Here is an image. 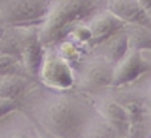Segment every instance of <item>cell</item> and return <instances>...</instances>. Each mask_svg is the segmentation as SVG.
Listing matches in <instances>:
<instances>
[{
    "instance_id": "6da1fadb",
    "label": "cell",
    "mask_w": 151,
    "mask_h": 138,
    "mask_svg": "<svg viewBox=\"0 0 151 138\" xmlns=\"http://www.w3.org/2000/svg\"><path fill=\"white\" fill-rule=\"evenodd\" d=\"M33 114L56 138H82L90 122L85 105L69 97H57L35 106Z\"/></svg>"
},
{
    "instance_id": "7a4b0ae2",
    "label": "cell",
    "mask_w": 151,
    "mask_h": 138,
    "mask_svg": "<svg viewBox=\"0 0 151 138\" xmlns=\"http://www.w3.org/2000/svg\"><path fill=\"white\" fill-rule=\"evenodd\" d=\"M99 0H52L44 20L39 24V39L45 48L58 41L82 20L98 11Z\"/></svg>"
},
{
    "instance_id": "3957f363",
    "label": "cell",
    "mask_w": 151,
    "mask_h": 138,
    "mask_svg": "<svg viewBox=\"0 0 151 138\" xmlns=\"http://www.w3.org/2000/svg\"><path fill=\"white\" fill-rule=\"evenodd\" d=\"M52 0H0L4 25L36 27L44 20Z\"/></svg>"
},
{
    "instance_id": "277c9868",
    "label": "cell",
    "mask_w": 151,
    "mask_h": 138,
    "mask_svg": "<svg viewBox=\"0 0 151 138\" xmlns=\"http://www.w3.org/2000/svg\"><path fill=\"white\" fill-rule=\"evenodd\" d=\"M39 74L45 85L58 90H65L74 82L73 72L69 63L60 55L44 53Z\"/></svg>"
},
{
    "instance_id": "5b68a950",
    "label": "cell",
    "mask_w": 151,
    "mask_h": 138,
    "mask_svg": "<svg viewBox=\"0 0 151 138\" xmlns=\"http://www.w3.org/2000/svg\"><path fill=\"white\" fill-rule=\"evenodd\" d=\"M114 74H113V84L114 85H123L137 80L139 76L151 69V63L142 53V49H133L130 48L125 57L115 64Z\"/></svg>"
},
{
    "instance_id": "8992f818",
    "label": "cell",
    "mask_w": 151,
    "mask_h": 138,
    "mask_svg": "<svg viewBox=\"0 0 151 138\" xmlns=\"http://www.w3.org/2000/svg\"><path fill=\"white\" fill-rule=\"evenodd\" d=\"M107 11L126 25H139L151 29V15L137 0H109Z\"/></svg>"
},
{
    "instance_id": "52a82bcc",
    "label": "cell",
    "mask_w": 151,
    "mask_h": 138,
    "mask_svg": "<svg viewBox=\"0 0 151 138\" xmlns=\"http://www.w3.org/2000/svg\"><path fill=\"white\" fill-rule=\"evenodd\" d=\"M90 31V41L89 44L91 47H96L97 44L102 43L114 35L115 32L125 28L126 24L121 19H118L115 15H113L110 11L104 12H96L89 17V23L86 24Z\"/></svg>"
},
{
    "instance_id": "ba28073f",
    "label": "cell",
    "mask_w": 151,
    "mask_h": 138,
    "mask_svg": "<svg viewBox=\"0 0 151 138\" xmlns=\"http://www.w3.org/2000/svg\"><path fill=\"white\" fill-rule=\"evenodd\" d=\"M113 64L99 57L88 63L81 70V85L89 90H98L113 84Z\"/></svg>"
},
{
    "instance_id": "9c48e42d",
    "label": "cell",
    "mask_w": 151,
    "mask_h": 138,
    "mask_svg": "<svg viewBox=\"0 0 151 138\" xmlns=\"http://www.w3.org/2000/svg\"><path fill=\"white\" fill-rule=\"evenodd\" d=\"M0 138H40L33 126L19 109L0 120Z\"/></svg>"
},
{
    "instance_id": "30bf717a",
    "label": "cell",
    "mask_w": 151,
    "mask_h": 138,
    "mask_svg": "<svg viewBox=\"0 0 151 138\" xmlns=\"http://www.w3.org/2000/svg\"><path fill=\"white\" fill-rule=\"evenodd\" d=\"M96 47L98 49L99 57L109 61L110 64H118L130 51V39L126 32V28L115 32L114 35L97 44Z\"/></svg>"
},
{
    "instance_id": "8fae6325",
    "label": "cell",
    "mask_w": 151,
    "mask_h": 138,
    "mask_svg": "<svg viewBox=\"0 0 151 138\" xmlns=\"http://www.w3.org/2000/svg\"><path fill=\"white\" fill-rule=\"evenodd\" d=\"M28 78L24 74H4L0 76V97L19 101L27 92Z\"/></svg>"
},
{
    "instance_id": "7c38bea8",
    "label": "cell",
    "mask_w": 151,
    "mask_h": 138,
    "mask_svg": "<svg viewBox=\"0 0 151 138\" xmlns=\"http://www.w3.org/2000/svg\"><path fill=\"white\" fill-rule=\"evenodd\" d=\"M106 120L111 121L114 124L122 126H129L130 124V117L129 113L126 110L125 106H122L121 104H118L117 101H106L101 105V112Z\"/></svg>"
},
{
    "instance_id": "4fadbf2b",
    "label": "cell",
    "mask_w": 151,
    "mask_h": 138,
    "mask_svg": "<svg viewBox=\"0 0 151 138\" xmlns=\"http://www.w3.org/2000/svg\"><path fill=\"white\" fill-rule=\"evenodd\" d=\"M4 74H27L21 61L8 53L0 52V76Z\"/></svg>"
},
{
    "instance_id": "5bb4252c",
    "label": "cell",
    "mask_w": 151,
    "mask_h": 138,
    "mask_svg": "<svg viewBox=\"0 0 151 138\" xmlns=\"http://www.w3.org/2000/svg\"><path fill=\"white\" fill-rule=\"evenodd\" d=\"M19 109V101L15 100H7V98H1L0 97V120L4 116H7L8 113L13 112V110Z\"/></svg>"
},
{
    "instance_id": "9a60e30c",
    "label": "cell",
    "mask_w": 151,
    "mask_h": 138,
    "mask_svg": "<svg viewBox=\"0 0 151 138\" xmlns=\"http://www.w3.org/2000/svg\"><path fill=\"white\" fill-rule=\"evenodd\" d=\"M137 1L141 3V5L151 15V0H137Z\"/></svg>"
},
{
    "instance_id": "2e32d148",
    "label": "cell",
    "mask_w": 151,
    "mask_h": 138,
    "mask_svg": "<svg viewBox=\"0 0 151 138\" xmlns=\"http://www.w3.org/2000/svg\"><path fill=\"white\" fill-rule=\"evenodd\" d=\"M3 25V21H1V16H0V27Z\"/></svg>"
},
{
    "instance_id": "e0dca14e",
    "label": "cell",
    "mask_w": 151,
    "mask_h": 138,
    "mask_svg": "<svg viewBox=\"0 0 151 138\" xmlns=\"http://www.w3.org/2000/svg\"><path fill=\"white\" fill-rule=\"evenodd\" d=\"M150 102H151V101H150Z\"/></svg>"
}]
</instances>
